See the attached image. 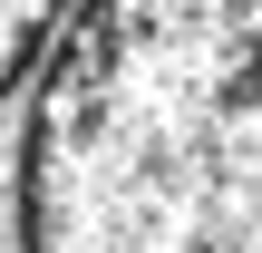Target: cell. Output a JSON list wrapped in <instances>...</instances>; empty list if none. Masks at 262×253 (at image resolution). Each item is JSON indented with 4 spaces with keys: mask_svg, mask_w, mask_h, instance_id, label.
<instances>
[{
    "mask_svg": "<svg viewBox=\"0 0 262 253\" xmlns=\"http://www.w3.org/2000/svg\"><path fill=\"white\" fill-rule=\"evenodd\" d=\"M19 224L29 253H262V0H78Z\"/></svg>",
    "mask_w": 262,
    "mask_h": 253,
    "instance_id": "obj_1",
    "label": "cell"
},
{
    "mask_svg": "<svg viewBox=\"0 0 262 253\" xmlns=\"http://www.w3.org/2000/svg\"><path fill=\"white\" fill-rule=\"evenodd\" d=\"M68 10H78V0H0V88L39 59V39H49Z\"/></svg>",
    "mask_w": 262,
    "mask_h": 253,
    "instance_id": "obj_2",
    "label": "cell"
}]
</instances>
